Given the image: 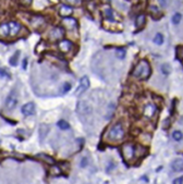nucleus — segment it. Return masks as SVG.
<instances>
[{
	"label": "nucleus",
	"mask_w": 183,
	"mask_h": 184,
	"mask_svg": "<svg viewBox=\"0 0 183 184\" xmlns=\"http://www.w3.org/2000/svg\"><path fill=\"white\" fill-rule=\"evenodd\" d=\"M150 73H152V69H150L149 62L147 60H141L134 68L133 72H132V75L135 79L145 81V80H147L150 76Z\"/></svg>",
	"instance_id": "nucleus-1"
},
{
	"label": "nucleus",
	"mask_w": 183,
	"mask_h": 184,
	"mask_svg": "<svg viewBox=\"0 0 183 184\" xmlns=\"http://www.w3.org/2000/svg\"><path fill=\"white\" fill-rule=\"evenodd\" d=\"M126 135V132H124V129H123L122 124L120 122H118L113 126L110 129L108 133H107V139L110 142H118L121 141V139L124 137Z\"/></svg>",
	"instance_id": "nucleus-2"
},
{
	"label": "nucleus",
	"mask_w": 183,
	"mask_h": 184,
	"mask_svg": "<svg viewBox=\"0 0 183 184\" xmlns=\"http://www.w3.org/2000/svg\"><path fill=\"white\" fill-rule=\"evenodd\" d=\"M121 153H122V157L126 160L130 161L135 157V146H133L132 144L128 143V144H124L122 146V149H121Z\"/></svg>",
	"instance_id": "nucleus-3"
},
{
	"label": "nucleus",
	"mask_w": 183,
	"mask_h": 184,
	"mask_svg": "<svg viewBox=\"0 0 183 184\" xmlns=\"http://www.w3.org/2000/svg\"><path fill=\"white\" fill-rule=\"evenodd\" d=\"M63 36H64V30L61 27H54L49 32V39L52 42L62 40Z\"/></svg>",
	"instance_id": "nucleus-4"
},
{
	"label": "nucleus",
	"mask_w": 183,
	"mask_h": 184,
	"mask_svg": "<svg viewBox=\"0 0 183 184\" xmlns=\"http://www.w3.org/2000/svg\"><path fill=\"white\" fill-rule=\"evenodd\" d=\"M45 19L42 15H33L29 19V24L35 30H39L40 27H43L45 25Z\"/></svg>",
	"instance_id": "nucleus-5"
},
{
	"label": "nucleus",
	"mask_w": 183,
	"mask_h": 184,
	"mask_svg": "<svg viewBox=\"0 0 183 184\" xmlns=\"http://www.w3.org/2000/svg\"><path fill=\"white\" fill-rule=\"evenodd\" d=\"M88 87H89V79L85 75V76H83L81 79L80 85L77 86L76 91H75V95H76V96H80L81 94L84 93Z\"/></svg>",
	"instance_id": "nucleus-6"
},
{
	"label": "nucleus",
	"mask_w": 183,
	"mask_h": 184,
	"mask_svg": "<svg viewBox=\"0 0 183 184\" xmlns=\"http://www.w3.org/2000/svg\"><path fill=\"white\" fill-rule=\"evenodd\" d=\"M156 112H157V107H156V105H153V104H147V105L144 107V110H143V114L145 118H147V119H152V118H154V116L156 114Z\"/></svg>",
	"instance_id": "nucleus-7"
},
{
	"label": "nucleus",
	"mask_w": 183,
	"mask_h": 184,
	"mask_svg": "<svg viewBox=\"0 0 183 184\" xmlns=\"http://www.w3.org/2000/svg\"><path fill=\"white\" fill-rule=\"evenodd\" d=\"M72 47H73V44L68 39H62L58 44V48L63 54H68L69 51L72 49Z\"/></svg>",
	"instance_id": "nucleus-8"
},
{
	"label": "nucleus",
	"mask_w": 183,
	"mask_h": 184,
	"mask_svg": "<svg viewBox=\"0 0 183 184\" xmlns=\"http://www.w3.org/2000/svg\"><path fill=\"white\" fill-rule=\"evenodd\" d=\"M62 24L63 26L68 30V31H73V30H75L76 28V20L75 19H73V17H64L62 21Z\"/></svg>",
	"instance_id": "nucleus-9"
},
{
	"label": "nucleus",
	"mask_w": 183,
	"mask_h": 184,
	"mask_svg": "<svg viewBox=\"0 0 183 184\" xmlns=\"http://www.w3.org/2000/svg\"><path fill=\"white\" fill-rule=\"evenodd\" d=\"M17 97H15L13 94H10V95L7 97L6 101H5V107H6L8 110H11V109H13V108L17 106Z\"/></svg>",
	"instance_id": "nucleus-10"
},
{
	"label": "nucleus",
	"mask_w": 183,
	"mask_h": 184,
	"mask_svg": "<svg viewBox=\"0 0 183 184\" xmlns=\"http://www.w3.org/2000/svg\"><path fill=\"white\" fill-rule=\"evenodd\" d=\"M21 111H22L23 114L26 117L32 116V114H34L35 113V105L33 102H27V104H25V105L23 106Z\"/></svg>",
	"instance_id": "nucleus-11"
},
{
	"label": "nucleus",
	"mask_w": 183,
	"mask_h": 184,
	"mask_svg": "<svg viewBox=\"0 0 183 184\" xmlns=\"http://www.w3.org/2000/svg\"><path fill=\"white\" fill-rule=\"evenodd\" d=\"M9 26H10V35H11V36L17 35L19 34V32L22 30V26H21L17 22H15V21L9 22Z\"/></svg>",
	"instance_id": "nucleus-12"
},
{
	"label": "nucleus",
	"mask_w": 183,
	"mask_h": 184,
	"mask_svg": "<svg viewBox=\"0 0 183 184\" xmlns=\"http://www.w3.org/2000/svg\"><path fill=\"white\" fill-rule=\"evenodd\" d=\"M171 168L175 172H180L183 171V159L182 158H177L175 159L171 164Z\"/></svg>",
	"instance_id": "nucleus-13"
},
{
	"label": "nucleus",
	"mask_w": 183,
	"mask_h": 184,
	"mask_svg": "<svg viewBox=\"0 0 183 184\" xmlns=\"http://www.w3.org/2000/svg\"><path fill=\"white\" fill-rule=\"evenodd\" d=\"M147 154V148L143 145H136L135 146V157L136 158H143Z\"/></svg>",
	"instance_id": "nucleus-14"
},
{
	"label": "nucleus",
	"mask_w": 183,
	"mask_h": 184,
	"mask_svg": "<svg viewBox=\"0 0 183 184\" xmlns=\"http://www.w3.org/2000/svg\"><path fill=\"white\" fill-rule=\"evenodd\" d=\"M72 12H73L72 8L70 6H67V5H63V6H61L60 9H59V14L63 17H70L72 14Z\"/></svg>",
	"instance_id": "nucleus-15"
},
{
	"label": "nucleus",
	"mask_w": 183,
	"mask_h": 184,
	"mask_svg": "<svg viewBox=\"0 0 183 184\" xmlns=\"http://www.w3.org/2000/svg\"><path fill=\"white\" fill-rule=\"evenodd\" d=\"M36 157L39 158L40 160H43V161L46 162L47 164H49V166H54V164H56L54 159L52 158L51 156H48V155H46V154H38Z\"/></svg>",
	"instance_id": "nucleus-16"
},
{
	"label": "nucleus",
	"mask_w": 183,
	"mask_h": 184,
	"mask_svg": "<svg viewBox=\"0 0 183 184\" xmlns=\"http://www.w3.org/2000/svg\"><path fill=\"white\" fill-rule=\"evenodd\" d=\"M149 11H150V14H152V17H154L155 20H159L160 17H163V13L159 11V9H158L156 6L149 7Z\"/></svg>",
	"instance_id": "nucleus-17"
},
{
	"label": "nucleus",
	"mask_w": 183,
	"mask_h": 184,
	"mask_svg": "<svg viewBox=\"0 0 183 184\" xmlns=\"http://www.w3.org/2000/svg\"><path fill=\"white\" fill-rule=\"evenodd\" d=\"M146 23V17L145 14H138L135 20V26L137 28H142Z\"/></svg>",
	"instance_id": "nucleus-18"
},
{
	"label": "nucleus",
	"mask_w": 183,
	"mask_h": 184,
	"mask_svg": "<svg viewBox=\"0 0 183 184\" xmlns=\"http://www.w3.org/2000/svg\"><path fill=\"white\" fill-rule=\"evenodd\" d=\"M0 35L1 37H6L8 35H10V26L9 23H2L0 26Z\"/></svg>",
	"instance_id": "nucleus-19"
},
{
	"label": "nucleus",
	"mask_w": 183,
	"mask_h": 184,
	"mask_svg": "<svg viewBox=\"0 0 183 184\" xmlns=\"http://www.w3.org/2000/svg\"><path fill=\"white\" fill-rule=\"evenodd\" d=\"M19 57H20V51H17V52L10 58V60H9L10 64L13 65V67L17 65V62H19Z\"/></svg>",
	"instance_id": "nucleus-20"
},
{
	"label": "nucleus",
	"mask_w": 183,
	"mask_h": 184,
	"mask_svg": "<svg viewBox=\"0 0 183 184\" xmlns=\"http://www.w3.org/2000/svg\"><path fill=\"white\" fill-rule=\"evenodd\" d=\"M160 69H161V72H163V74H166V75L170 74V73H171V71H172L171 65L169 64V63H163V64L160 67Z\"/></svg>",
	"instance_id": "nucleus-21"
},
{
	"label": "nucleus",
	"mask_w": 183,
	"mask_h": 184,
	"mask_svg": "<svg viewBox=\"0 0 183 184\" xmlns=\"http://www.w3.org/2000/svg\"><path fill=\"white\" fill-rule=\"evenodd\" d=\"M105 17H106L107 21H114V17H113V12H112L111 9H105Z\"/></svg>",
	"instance_id": "nucleus-22"
},
{
	"label": "nucleus",
	"mask_w": 183,
	"mask_h": 184,
	"mask_svg": "<svg viewBox=\"0 0 183 184\" xmlns=\"http://www.w3.org/2000/svg\"><path fill=\"white\" fill-rule=\"evenodd\" d=\"M57 125H58V127H59V129H61V130H68L69 127H70V124H69L67 121H64V120H60V121H58Z\"/></svg>",
	"instance_id": "nucleus-23"
},
{
	"label": "nucleus",
	"mask_w": 183,
	"mask_h": 184,
	"mask_svg": "<svg viewBox=\"0 0 183 184\" xmlns=\"http://www.w3.org/2000/svg\"><path fill=\"white\" fill-rule=\"evenodd\" d=\"M48 131H49V129H48V126H47L46 124H42V125H40V127H39V134L42 133V136H40V137H42V139H44V137L47 135V132H48Z\"/></svg>",
	"instance_id": "nucleus-24"
},
{
	"label": "nucleus",
	"mask_w": 183,
	"mask_h": 184,
	"mask_svg": "<svg viewBox=\"0 0 183 184\" xmlns=\"http://www.w3.org/2000/svg\"><path fill=\"white\" fill-rule=\"evenodd\" d=\"M154 42L156 44V45H163V36L160 33H158V34H156V36L154 37Z\"/></svg>",
	"instance_id": "nucleus-25"
},
{
	"label": "nucleus",
	"mask_w": 183,
	"mask_h": 184,
	"mask_svg": "<svg viewBox=\"0 0 183 184\" xmlns=\"http://www.w3.org/2000/svg\"><path fill=\"white\" fill-rule=\"evenodd\" d=\"M172 137H173V139L175 141H181V139H183V134L181 131H175L173 133H172Z\"/></svg>",
	"instance_id": "nucleus-26"
},
{
	"label": "nucleus",
	"mask_w": 183,
	"mask_h": 184,
	"mask_svg": "<svg viewBox=\"0 0 183 184\" xmlns=\"http://www.w3.org/2000/svg\"><path fill=\"white\" fill-rule=\"evenodd\" d=\"M181 19H182V15H181L180 13H175V14H173V17H172V19H171V21H172V23L173 24H179L180 23V21H181Z\"/></svg>",
	"instance_id": "nucleus-27"
},
{
	"label": "nucleus",
	"mask_w": 183,
	"mask_h": 184,
	"mask_svg": "<svg viewBox=\"0 0 183 184\" xmlns=\"http://www.w3.org/2000/svg\"><path fill=\"white\" fill-rule=\"evenodd\" d=\"M177 58L179 60H183V45L182 46H179L177 48Z\"/></svg>",
	"instance_id": "nucleus-28"
},
{
	"label": "nucleus",
	"mask_w": 183,
	"mask_h": 184,
	"mask_svg": "<svg viewBox=\"0 0 183 184\" xmlns=\"http://www.w3.org/2000/svg\"><path fill=\"white\" fill-rule=\"evenodd\" d=\"M117 57L119 59H124V57H126V50L123 48H119L117 50Z\"/></svg>",
	"instance_id": "nucleus-29"
},
{
	"label": "nucleus",
	"mask_w": 183,
	"mask_h": 184,
	"mask_svg": "<svg viewBox=\"0 0 183 184\" xmlns=\"http://www.w3.org/2000/svg\"><path fill=\"white\" fill-rule=\"evenodd\" d=\"M50 173H51L52 176H58V174H60L61 171H60V168L59 167H56V166H52L51 168V171H50Z\"/></svg>",
	"instance_id": "nucleus-30"
},
{
	"label": "nucleus",
	"mask_w": 183,
	"mask_h": 184,
	"mask_svg": "<svg viewBox=\"0 0 183 184\" xmlns=\"http://www.w3.org/2000/svg\"><path fill=\"white\" fill-rule=\"evenodd\" d=\"M70 89H71V84H70V83H64V84H63V86H62V93L63 94L68 93Z\"/></svg>",
	"instance_id": "nucleus-31"
},
{
	"label": "nucleus",
	"mask_w": 183,
	"mask_h": 184,
	"mask_svg": "<svg viewBox=\"0 0 183 184\" xmlns=\"http://www.w3.org/2000/svg\"><path fill=\"white\" fill-rule=\"evenodd\" d=\"M68 5H71V6H80L81 5V0H66Z\"/></svg>",
	"instance_id": "nucleus-32"
},
{
	"label": "nucleus",
	"mask_w": 183,
	"mask_h": 184,
	"mask_svg": "<svg viewBox=\"0 0 183 184\" xmlns=\"http://www.w3.org/2000/svg\"><path fill=\"white\" fill-rule=\"evenodd\" d=\"M170 124H171V123H170V119H166L163 122V130H168Z\"/></svg>",
	"instance_id": "nucleus-33"
},
{
	"label": "nucleus",
	"mask_w": 183,
	"mask_h": 184,
	"mask_svg": "<svg viewBox=\"0 0 183 184\" xmlns=\"http://www.w3.org/2000/svg\"><path fill=\"white\" fill-rule=\"evenodd\" d=\"M32 1H33V0H20L21 5H23V6H25V7H29L32 3Z\"/></svg>",
	"instance_id": "nucleus-34"
},
{
	"label": "nucleus",
	"mask_w": 183,
	"mask_h": 184,
	"mask_svg": "<svg viewBox=\"0 0 183 184\" xmlns=\"http://www.w3.org/2000/svg\"><path fill=\"white\" fill-rule=\"evenodd\" d=\"M173 184H183V176L175 179V181H173Z\"/></svg>",
	"instance_id": "nucleus-35"
},
{
	"label": "nucleus",
	"mask_w": 183,
	"mask_h": 184,
	"mask_svg": "<svg viewBox=\"0 0 183 184\" xmlns=\"http://www.w3.org/2000/svg\"><path fill=\"white\" fill-rule=\"evenodd\" d=\"M86 164H87V158H83L81 161V167H86Z\"/></svg>",
	"instance_id": "nucleus-36"
},
{
	"label": "nucleus",
	"mask_w": 183,
	"mask_h": 184,
	"mask_svg": "<svg viewBox=\"0 0 183 184\" xmlns=\"http://www.w3.org/2000/svg\"><path fill=\"white\" fill-rule=\"evenodd\" d=\"M26 63H27V59L25 58V59L23 60V64H22V68L24 69V70L26 69Z\"/></svg>",
	"instance_id": "nucleus-37"
}]
</instances>
